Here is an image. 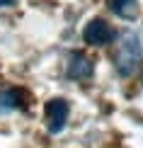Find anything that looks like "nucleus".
<instances>
[{
    "label": "nucleus",
    "instance_id": "nucleus-2",
    "mask_svg": "<svg viewBox=\"0 0 143 148\" xmlns=\"http://www.w3.org/2000/svg\"><path fill=\"white\" fill-rule=\"evenodd\" d=\"M68 112H70V107H68V102L61 100V97L46 102V126H49L51 134L63 131V126L68 121Z\"/></svg>",
    "mask_w": 143,
    "mask_h": 148
},
{
    "label": "nucleus",
    "instance_id": "nucleus-4",
    "mask_svg": "<svg viewBox=\"0 0 143 148\" xmlns=\"http://www.w3.org/2000/svg\"><path fill=\"white\" fill-rule=\"evenodd\" d=\"M92 73H95V63L85 56V53H70V58H68V78L73 80H88Z\"/></svg>",
    "mask_w": 143,
    "mask_h": 148
},
{
    "label": "nucleus",
    "instance_id": "nucleus-7",
    "mask_svg": "<svg viewBox=\"0 0 143 148\" xmlns=\"http://www.w3.org/2000/svg\"><path fill=\"white\" fill-rule=\"evenodd\" d=\"M5 5H12V0H0V8H5Z\"/></svg>",
    "mask_w": 143,
    "mask_h": 148
},
{
    "label": "nucleus",
    "instance_id": "nucleus-6",
    "mask_svg": "<svg viewBox=\"0 0 143 148\" xmlns=\"http://www.w3.org/2000/svg\"><path fill=\"white\" fill-rule=\"evenodd\" d=\"M22 92L20 90H5L0 92V109H20L22 107Z\"/></svg>",
    "mask_w": 143,
    "mask_h": 148
},
{
    "label": "nucleus",
    "instance_id": "nucleus-5",
    "mask_svg": "<svg viewBox=\"0 0 143 148\" xmlns=\"http://www.w3.org/2000/svg\"><path fill=\"white\" fill-rule=\"evenodd\" d=\"M109 8L121 20H136L138 17V0H109Z\"/></svg>",
    "mask_w": 143,
    "mask_h": 148
},
{
    "label": "nucleus",
    "instance_id": "nucleus-3",
    "mask_svg": "<svg viewBox=\"0 0 143 148\" xmlns=\"http://www.w3.org/2000/svg\"><path fill=\"white\" fill-rule=\"evenodd\" d=\"M83 36L92 46H104V44H109V41H114V29H112L104 20L97 17V20H90L88 24H85Z\"/></svg>",
    "mask_w": 143,
    "mask_h": 148
},
{
    "label": "nucleus",
    "instance_id": "nucleus-1",
    "mask_svg": "<svg viewBox=\"0 0 143 148\" xmlns=\"http://www.w3.org/2000/svg\"><path fill=\"white\" fill-rule=\"evenodd\" d=\"M141 61H143V46H141L138 34L124 32L116 49H114V68H116V73L124 75V78L133 75L138 71Z\"/></svg>",
    "mask_w": 143,
    "mask_h": 148
}]
</instances>
